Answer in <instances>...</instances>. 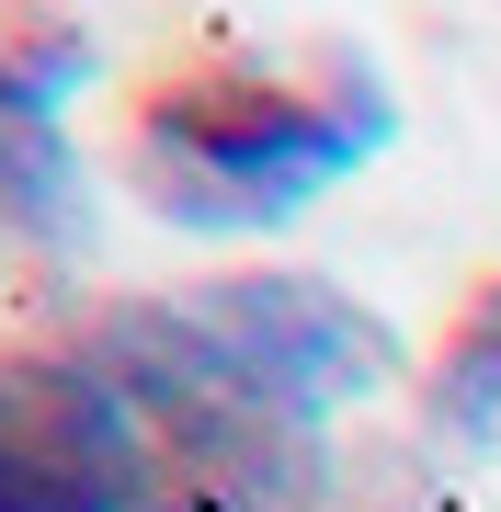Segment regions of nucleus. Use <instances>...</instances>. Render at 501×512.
<instances>
[{
	"label": "nucleus",
	"instance_id": "f257e3e1",
	"mask_svg": "<svg viewBox=\"0 0 501 512\" xmlns=\"http://www.w3.org/2000/svg\"><path fill=\"white\" fill-rule=\"evenodd\" d=\"M399 137V92L353 46H194L126 114V171L183 239H274L319 194L376 171Z\"/></svg>",
	"mask_w": 501,
	"mask_h": 512
},
{
	"label": "nucleus",
	"instance_id": "f03ea898",
	"mask_svg": "<svg viewBox=\"0 0 501 512\" xmlns=\"http://www.w3.org/2000/svg\"><path fill=\"white\" fill-rule=\"evenodd\" d=\"M183 308L217 330V353L240 365V387L274 421H297V433H331V421L422 387L410 376V342L388 330V308H365L353 285L308 274V262H228V274H194Z\"/></svg>",
	"mask_w": 501,
	"mask_h": 512
},
{
	"label": "nucleus",
	"instance_id": "7ed1b4c3",
	"mask_svg": "<svg viewBox=\"0 0 501 512\" xmlns=\"http://www.w3.org/2000/svg\"><path fill=\"white\" fill-rule=\"evenodd\" d=\"M160 433L80 330L0 342V512H149Z\"/></svg>",
	"mask_w": 501,
	"mask_h": 512
},
{
	"label": "nucleus",
	"instance_id": "20e7f679",
	"mask_svg": "<svg viewBox=\"0 0 501 512\" xmlns=\"http://www.w3.org/2000/svg\"><path fill=\"white\" fill-rule=\"evenodd\" d=\"M92 228V160L69 126L0 103V251H69Z\"/></svg>",
	"mask_w": 501,
	"mask_h": 512
},
{
	"label": "nucleus",
	"instance_id": "39448f33",
	"mask_svg": "<svg viewBox=\"0 0 501 512\" xmlns=\"http://www.w3.org/2000/svg\"><path fill=\"white\" fill-rule=\"evenodd\" d=\"M422 433L456 456H501V274H479V296L445 319L422 365Z\"/></svg>",
	"mask_w": 501,
	"mask_h": 512
},
{
	"label": "nucleus",
	"instance_id": "423d86ee",
	"mask_svg": "<svg viewBox=\"0 0 501 512\" xmlns=\"http://www.w3.org/2000/svg\"><path fill=\"white\" fill-rule=\"evenodd\" d=\"M92 23L69 12H0V103L12 114H46V126H69L80 80H92Z\"/></svg>",
	"mask_w": 501,
	"mask_h": 512
},
{
	"label": "nucleus",
	"instance_id": "0eeeda50",
	"mask_svg": "<svg viewBox=\"0 0 501 512\" xmlns=\"http://www.w3.org/2000/svg\"><path fill=\"white\" fill-rule=\"evenodd\" d=\"M319 512H331V501H319Z\"/></svg>",
	"mask_w": 501,
	"mask_h": 512
}]
</instances>
